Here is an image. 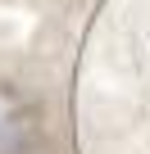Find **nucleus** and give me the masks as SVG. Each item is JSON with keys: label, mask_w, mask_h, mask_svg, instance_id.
I'll return each instance as SVG.
<instances>
[{"label": "nucleus", "mask_w": 150, "mask_h": 154, "mask_svg": "<svg viewBox=\"0 0 150 154\" xmlns=\"http://www.w3.org/2000/svg\"><path fill=\"white\" fill-rule=\"evenodd\" d=\"M46 145V122L32 95L0 82V154H37Z\"/></svg>", "instance_id": "nucleus-1"}]
</instances>
